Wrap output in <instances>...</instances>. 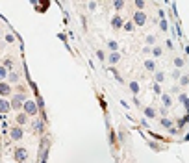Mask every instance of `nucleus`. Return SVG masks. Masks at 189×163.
<instances>
[{
	"instance_id": "nucleus-13",
	"label": "nucleus",
	"mask_w": 189,
	"mask_h": 163,
	"mask_svg": "<svg viewBox=\"0 0 189 163\" xmlns=\"http://www.w3.org/2000/svg\"><path fill=\"white\" fill-rule=\"evenodd\" d=\"M145 69H147L148 72H156V61L154 60H145Z\"/></svg>"
},
{
	"instance_id": "nucleus-34",
	"label": "nucleus",
	"mask_w": 189,
	"mask_h": 163,
	"mask_svg": "<svg viewBox=\"0 0 189 163\" xmlns=\"http://www.w3.org/2000/svg\"><path fill=\"white\" fill-rule=\"evenodd\" d=\"M123 6H124V2H113V8L115 9H123Z\"/></svg>"
},
{
	"instance_id": "nucleus-33",
	"label": "nucleus",
	"mask_w": 189,
	"mask_h": 163,
	"mask_svg": "<svg viewBox=\"0 0 189 163\" xmlns=\"http://www.w3.org/2000/svg\"><path fill=\"white\" fill-rule=\"evenodd\" d=\"M97 58L100 61H104L106 60V54H104V50H97Z\"/></svg>"
},
{
	"instance_id": "nucleus-14",
	"label": "nucleus",
	"mask_w": 189,
	"mask_h": 163,
	"mask_svg": "<svg viewBox=\"0 0 189 163\" xmlns=\"http://www.w3.org/2000/svg\"><path fill=\"white\" fill-rule=\"evenodd\" d=\"M34 130H35L37 134H43V132H45V124H43L41 119H35V121H34Z\"/></svg>"
},
{
	"instance_id": "nucleus-32",
	"label": "nucleus",
	"mask_w": 189,
	"mask_h": 163,
	"mask_svg": "<svg viewBox=\"0 0 189 163\" xmlns=\"http://www.w3.org/2000/svg\"><path fill=\"white\" fill-rule=\"evenodd\" d=\"M6 43H15V35L13 34H6Z\"/></svg>"
},
{
	"instance_id": "nucleus-22",
	"label": "nucleus",
	"mask_w": 189,
	"mask_h": 163,
	"mask_svg": "<svg viewBox=\"0 0 189 163\" xmlns=\"http://www.w3.org/2000/svg\"><path fill=\"white\" fill-rule=\"evenodd\" d=\"M123 28H124L126 32H134V30H135V24H134L132 20H128V22H126V24L123 26Z\"/></svg>"
},
{
	"instance_id": "nucleus-18",
	"label": "nucleus",
	"mask_w": 189,
	"mask_h": 163,
	"mask_svg": "<svg viewBox=\"0 0 189 163\" xmlns=\"http://www.w3.org/2000/svg\"><path fill=\"white\" fill-rule=\"evenodd\" d=\"M8 74H9V71H8V69H6V67L2 65V67H0V82H6Z\"/></svg>"
},
{
	"instance_id": "nucleus-1",
	"label": "nucleus",
	"mask_w": 189,
	"mask_h": 163,
	"mask_svg": "<svg viewBox=\"0 0 189 163\" xmlns=\"http://www.w3.org/2000/svg\"><path fill=\"white\" fill-rule=\"evenodd\" d=\"M28 100L26 98V95L24 93H17V95H13L11 98H9V104H11V109H15V111H21V108L24 106V102Z\"/></svg>"
},
{
	"instance_id": "nucleus-15",
	"label": "nucleus",
	"mask_w": 189,
	"mask_h": 163,
	"mask_svg": "<svg viewBox=\"0 0 189 163\" xmlns=\"http://www.w3.org/2000/svg\"><path fill=\"white\" fill-rule=\"evenodd\" d=\"M160 124L165 128V130H171L172 128V119H167V117H161L160 119Z\"/></svg>"
},
{
	"instance_id": "nucleus-19",
	"label": "nucleus",
	"mask_w": 189,
	"mask_h": 163,
	"mask_svg": "<svg viewBox=\"0 0 189 163\" xmlns=\"http://www.w3.org/2000/svg\"><path fill=\"white\" fill-rule=\"evenodd\" d=\"M154 80H156V83H161V82L165 80V74L160 72V71H156V72H154Z\"/></svg>"
},
{
	"instance_id": "nucleus-20",
	"label": "nucleus",
	"mask_w": 189,
	"mask_h": 163,
	"mask_svg": "<svg viewBox=\"0 0 189 163\" xmlns=\"http://www.w3.org/2000/svg\"><path fill=\"white\" fill-rule=\"evenodd\" d=\"M150 52H152V56H154V58H160V56L163 54V48H161V46H154Z\"/></svg>"
},
{
	"instance_id": "nucleus-21",
	"label": "nucleus",
	"mask_w": 189,
	"mask_h": 163,
	"mask_svg": "<svg viewBox=\"0 0 189 163\" xmlns=\"http://www.w3.org/2000/svg\"><path fill=\"white\" fill-rule=\"evenodd\" d=\"M184 65H186V60L184 58H174V67L176 69H182Z\"/></svg>"
},
{
	"instance_id": "nucleus-37",
	"label": "nucleus",
	"mask_w": 189,
	"mask_h": 163,
	"mask_svg": "<svg viewBox=\"0 0 189 163\" xmlns=\"http://www.w3.org/2000/svg\"><path fill=\"white\" fill-rule=\"evenodd\" d=\"M0 37H2V28H0Z\"/></svg>"
},
{
	"instance_id": "nucleus-3",
	"label": "nucleus",
	"mask_w": 189,
	"mask_h": 163,
	"mask_svg": "<svg viewBox=\"0 0 189 163\" xmlns=\"http://www.w3.org/2000/svg\"><path fill=\"white\" fill-rule=\"evenodd\" d=\"M132 22H134L135 26H139V28H141V26L147 22V13H145V11H135V13H134V17H132Z\"/></svg>"
},
{
	"instance_id": "nucleus-31",
	"label": "nucleus",
	"mask_w": 189,
	"mask_h": 163,
	"mask_svg": "<svg viewBox=\"0 0 189 163\" xmlns=\"http://www.w3.org/2000/svg\"><path fill=\"white\" fill-rule=\"evenodd\" d=\"M178 100H180V102H182V104H184V106H186V104H187V102H189V98H187V95H184V93H182V95L178 97Z\"/></svg>"
},
{
	"instance_id": "nucleus-23",
	"label": "nucleus",
	"mask_w": 189,
	"mask_h": 163,
	"mask_svg": "<svg viewBox=\"0 0 189 163\" xmlns=\"http://www.w3.org/2000/svg\"><path fill=\"white\" fill-rule=\"evenodd\" d=\"M180 85H182V87L189 85V74H182V78H180Z\"/></svg>"
},
{
	"instance_id": "nucleus-30",
	"label": "nucleus",
	"mask_w": 189,
	"mask_h": 163,
	"mask_svg": "<svg viewBox=\"0 0 189 163\" xmlns=\"http://www.w3.org/2000/svg\"><path fill=\"white\" fill-rule=\"evenodd\" d=\"M152 89H154V93H156V95H160V97H161V85H160V83H154V85H152Z\"/></svg>"
},
{
	"instance_id": "nucleus-28",
	"label": "nucleus",
	"mask_w": 189,
	"mask_h": 163,
	"mask_svg": "<svg viewBox=\"0 0 189 163\" xmlns=\"http://www.w3.org/2000/svg\"><path fill=\"white\" fill-rule=\"evenodd\" d=\"M108 46H109V50H111V52H117V48H119V46H117V41H109V43H108Z\"/></svg>"
},
{
	"instance_id": "nucleus-9",
	"label": "nucleus",
	"mask_w": 189,
	"mask_h": 163,
	"mask_svg": "<svg viewBox=\"0 0 189 163\" xmlns=\"http://www.w3.org/2000/svg\"><path fill=\"white\" fill-rule=\"evenodd\" d=\"M0 95L2 97H9L11 95V85L8 82H0Z\"/></svg>"
},
{
	"instance_id": "nucleus-38",
	"label": "nucleus",
	"mask_w": 189,
	"mask_h": 163,
	"mask_svg": "<svg viewBox=\"0 0 189 163\" xmlns=\"http://www.w3.org/2000/svg\"><path fill=\"white\" fill-rule=\"evenodd\" d=\"M19 163H26V161H19Z\"/></svg>"
},
{
	"instance_id": "nucleus-5",
	"label": "nucleus",
	"mask_w": 189,
	"mask_h": 163,
	"mask_svg": "<svg viewBox=\"0 0 189 163\" xmlns=\"http://www.w3.org/2000/svg\"><path fill=\"white\" fill-rule=\"evenodd\" d=\"M15 160H17V163L28 160V150H26L24 146H17V148H15Z\"/></svg>"
},
{
	"instance_id": "nucleus-26",
	"label": "nucleus",
	"mask_w": 189,
	"mask_h": 163,
	"mask_svg": "<svg viewBox=\"0 0 189 163\" xmlns=\"http://www.w3.org/2000/svg\"><path fill=\"white\" fill-rule=\"evenodd\" d=\"M145 43H147L148 46H152V45H154V43H156V37H154V35H152V34H150V35H147V39H145Z\"/></svg>"
},
{
	"instance_id": "nucleus-36",
	"label": "nucleus",
	"mask_w": 189,
	"mask_h": 163,
	"mask_svg": "<svg viewBox=\"0 0 189 163\" xmlns=\"http://www.w3.org/2000/svg\"><path fill=\"white\" fill-rule=\"evenodd\" d=\"M169 134H171V135H176V134H178V128H174V126H172V128L169 130Z\"/></svg>"
},
{
	"instance_id": "nucleus-11",
	"label": "nucleus",
	"mask_w": 189,
	"mask_h": 163,
	"mask_svg": "<svg viewBox=\"0 0 189 163\" xmlns=\"http://www.w3.org/2000/svg\"><path fill=\"white\" fill-rule=\"evenodd\" d=\"M161 104H163V108L167 109V108H171L172 106V98H171V95H167V93H161Z\"/></svg>"
},
{
	"instance_id": "nucleus-35",
	"label": "nucleus",
	"mask_w": 189,
	"mask_h": 163,
	"mask_svg": "<svg viewBox=\"0 0 189 163\" xmlns=\"http://www.w3.org/2000/svg\"><path fill=\"white\" fill-rule=\"evenodd\" d=\"M87 8H89V11H95V9H97V2H89Z\"/></svg>"
},
{
	"instance_id": "nucleus-29",
	"label": "nucleus",
	"mask_w": 189,
	"mask_h": 163,
	"mask_svg": "<svg viewBox=\"0 0 189 163\" xmlns=\"http://www.w3.org/2000/svg\"><path fill=\"white\" fill-rule=\"evenodd\" d=\"M160 30H163V32H165V30H169V22H167L165 19L160 20Z\"/></svg>"
},
{
	"instance_id": "nucleus-8",
	"label": "nucleus",
	"mask_w": 189,
	"mask_h": 163,
	"mask_svg": "<svg viewBox=\"0 0 189 163\" xmlns=\"http://www.w3.org/2000/svg\"><path fill=\"white\" fill-rule=\"evenodd\" d=\"M9 111H11V104H9V100L0 98V113L6 115V113H9Z\"/></svg>"
},
{
	"instance_id": "nucleus-16",
	"label": "nucleus",
	"mask_w": 189,
	"mask_h": 163,
	"mask_svg": "<svg viewBox=\"0 0 189 163\" xmlns=\"http://www.w3.org/2000/svg\"><path fill=\"white\" fill-rule=\"evenodd\" d=\"M128 87H130V91H132V95H134V97H137V95H139V83H137L135 80L130 82V85H128Z\"/></svg>"
},
{
	"instance_id": "nucleus-27",
	"label": "nucleus",
	"mask_w": 189,
	"mask_h": 163,
	"mask_svg": "<svg viewBox=\"0 0 189 163\" xmlns=\"http://www.w3.org/2000/svg\"><path fill=\"white\" fill-rule=\"evenodd\" d=\"M134 4H135V8H137V11H143V8H145V2H143V0H135Z\"/></svg>"
},
{
	"instance_id": "nucleus-17",
	"label": "nucleus",
	"mask_w": 189,
	"mask_h": 163,
	"mask_svg": "<svg viewBox=\"0 0 189 163\" xmlns=\"http://www.w3.org/2000/svg\"><path fill=\"white\" fill-rule=\"evenodd\" d=\"M8 80H9V83H17V82L21 80V76H19L17 72H11V71H9V74H8Z\"/></svg>"
},
{
	"instance_id": "nucleus-10",
	"label": "nucleus",
	"mask_w": 189,
	"mask_h": 163,
	"mask_svg": "<svg viewBox=\"0 0 189 163\" xmlns=\"http://www.w3.org/2000/svg\"><path fill=\"white\" fill-rule=\"evenodd\" d=\"M15 122H17V126H24V124H26V122H28V115H26V113H24V111H19V113H17V117H15Z\"/></svg>"
},
{
	"instance_id": "nucleus-12",
	"label": "nucleus",
	"mask_w": 189,
	"mask_h": 163,
	"mask_svg": "<svg viewBox=\"0 0 189 163\" xmlns=\"http://www.w3.org/2000/svg\"><path fill=\"white\" fill-rule=\"evenodd\" d=\"M108 60H109V65H117L121 61V52H111Z\"/></svg>"
},
{
	"instance_id": "nucleus-24",
	"label": "nucleus",
	"mask_w": 189,
	"mask_h": 163,
	"mask_svg": "<svg viewBox=\"0 0 189 163\" xmlns=\"http://www.w3.org/2000/svg\"><path fill=\"white\" fill-rule=\"evenodd\" d=\"M187 122H189V113L186 115V117H184V119H178V126H180V128H184Z\"/></svg>"
},
{
	"instance_id": "nucleus-7",
	"label": "nucleus",
	"mask_w": 189,
	"mask_h": 163,
	"mask_svg": "<svg viewBox=\"0 0 189 163\" xmlns=\"http://www.w3.org/2000/svg\"><path fill=\"white\" fill-rule=\"evenodd\" d=\"M123 26H124L123 17H121V15H113V19H111V28H113V30H121Z\"/></svg>"
},
{
	"instance_id": "nucleus-2",
	"label": "nucleus",
	"mask_w": 189,
	"mask_h": 163,
	"mask_svg": "<svg viewBox=\"0 0 189 163\" xmlns=\"http://www.w3.org/2000/svg\"><path fill=\"white\" fill-rule=\"evenodd\" d=\"M22 109H24V113L28 115V117H35L37 119V113H39V106L35 104V100H28L24 102V106H22Z\"/></svg>"
},
{
	"instance_id": "nucleus-6",
	"label": "nucleus",
	"mask_w": 189,
	"mask_h": 163,
	"mask_svg": "<svg viewBox=\"0 0 189 163\" xmlns=\"http://www.w3.org/2000/svg\"><path fill=\"white\" fill-rule=\"evenodd\" d=\"M143 115H145L147 119H156V117H158V109H156L154 106H147V108L143 109Z\"/></svg>"
},
{
	"instance_id": "nucleus-25",
	"label": "nucleus",
	"mask_w": 189,
	"mask_h": 163,
	"mask_svg": "<svg viewBox=\"0 0 189 163\" xmlns=\"http://www.w3.org/2000/svg\"><path fill=\"white\" fill-rule=\"evenodd\" d=\"M171 76H172V78H174V80H180V78H182V71H180V69H174V71H172V74H171Z\"/></svg>"
},
{
	"instance_id": "nucleus-4",
	"label": "nucleus",
	"mask_w": 189,
	"mask_h": 163,
	"mask_svg": "<svg viewBox=\"0 0 189 163\" xmlns=\"http://www.w3.org/2000/svg\"><path fill=\"white\" fill-rule=\"evenodd\" d=\"M22 135H24L22 126H15V128H11V130H9V137H11V141H21Z\"/></svg>"
}]
</instances>
